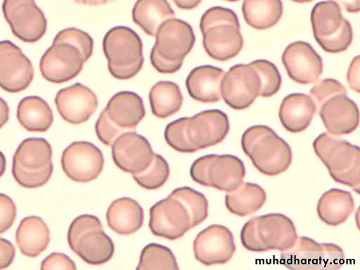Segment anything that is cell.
I'll use <instances>...</instances> for the list:
<instances>
[{
  "mask_svg": "<svg viewBox=\"0 0 360 270\" xmlns=\"http://www.w3.org/2000/svg\"><path fill=\"white\" fill-rule=\"evenodd\" d=\"M94 51V40L86 32L68 27L58 32L42 55L39 68L43 77L60 84L77 77Z\"/></svg>",
  "mask_w": 360,
  "mask_h": 270,
  "instance_id": "6da1fadb",
  "label": "cell"
},
{
  "mask_svg": "<svg viewBox=\"0 0 360 270\" xmlns=\"http://www.w3.org/2000/svg\"><path fill=\"white\" fill-rule=\"evenodd\" d=\"M241 147L255 168L266 176L278 175L292 162V150L269 127L254 125L241 137Z\"/></svg>",
  "mask_w": 360,
  "mask_h": 270,
  "instance_id": "7a4b0ae2",
  "label": "cell"
},
{
  "mask_svg": "<svg viewBox=\"0 0 360 270\" xmlns=\"http://www.w3.org/2000/svg\"><path fill=\"white\" fill-rule=\"evenodd\" d=\"M155 37L150 55L151 65L162 74L176 72L195 44L192 27L181 19H168L160 25Z\"/></svg>",
  "mask_w": 360,
  "mask_h": 270,
  "instance_id": "3957f363",
  "label": "cell"
},
{
  "mask_svg": "<svg viewBox=\"0 0 360 270\" xmlns=\"http://www.w3.org/2000/svg\"><path fill=\"white\" fill-rule=\"evenodd\" d=\"M297 236L292 221L281 213L252 217L240 231L243 246L257 252L287 250L294 245Z\"/></svg>",
  "mask_w": 360,
  "mask_h": 270,
  "instance_id": "277c9868",
  "label": "cell"
},
{
  "mask_svg": "<svg viewBox=\"0 0 360 270\" xmlns=\"http://www.w3.org/2000/svg\"><path fill=\"white\" fill-rule=\"evenodd\" d=\"M314 150L327 167L330 176L339 184L359 193L360 186V150L356 145L323 132L312 143Z\"/></svg>",
  "mask_w": 360,
  "mask_h": 270,
  "instance_id": "5b68a950",
  "label": "cell"
},
{
  "mask_svg": "<svg viewBox=\"0 0 360 270\" xmlns=\"http://www.w3.org/2000/svg\"><path fill=\"white\" fill-rule=\"evenodd\" d=\"M146 110L141 97L129 91H119L108 101L95 124L99 141L111 146L124 132L135 131L143 119Z\"/></svg>",
  "mask_w": 360,
  "mask_h": 270,
  "instance_id": "8992f818",
  "label": "cell"
},
{
  "mask_svg": "<svg viewBox=\"0 0 360 270\" xmlns=\"http://www.w3.org/2000/svg\"><path fill=\"white\" fill-rule=\"evenodd\" d=\"M103 51L108 60V70L117 79H131L143 67L142 41L129 27L116 26L110 29L103 39Z\"/></svg>",
  "mask_w": 360,
  "mask_h": 270,
  "instance_id": "52a82bcc",
  "label": "cell"
},
{
  "mask_svg": "<svg viewBox=\"0 0 360 270\" xmlns=\"http://www.w3.org/2000/svg\"><path fill=\"white\" fill-rule=\"evenodd\" d=\"M192 179L204 186L230 192L238 187L245 176V167L238 157L209 154L196 159L191 166Z\"/></svg>",
  "mask_w": 360,
  "mask_h": 270,
  "instance_id": "ba28073f",
  "label": "cell"
},
{
  "mask_svg": "<svg viewBox=\"0 0 360 270\" xmlns=\"http://www.w3.org/2000/svg\"><path fill=\"white\" fill-rule=\"evenodd\" d=\"M280 258L290 269L333 270L342 266L345 253L334 243H320L306 236H297L290 248L281 252Z\"/></svg>",
  "mask_w": 360,
  "mask_h": 270,
  "instance_id": "9c48e42d",
  "label": "cell"
},
{
  "mask_svg": "<svg viewBox=\"0 0 360 270\" xmlns=\"http://www.w3.org/2000/svg\"><path fill=\"white\" fill-rule=\"evenodd\" d=\"M194 227L189 210L172 194L150 209L149 228L156 236L174 240Z\"/></svg>",
  "mask_w": 360,
  "mask_h": 270,
  "instance_id": "30bf717a",
  "label": "cell"
},
{
  "mask_svg": "<svg viewBox=\"0 0 360 270\" xmlns=\"http://www.w3.org/2000/svg\"><path fill=\"white\" fill-rule=\"evenodd\" d=\"M2 11L15 37L34 43L46 32L47 20L34 0H4Z\"/></svg>",
  "mask_w": 360,
  "mask_h": 270,
  "instance_id": "8fae6325",
  "label": "cell"
},
{
  "mask_svg": "<svg viewBox=\"0 0 360 270\" xmlns=\"http://www.w3.org/2000/svg\"><path fill=\"white\" fill-rule=\"evenodd\" d=\"M259 77L250 64H237L225 72L221 82V98L234 110L250 107L259 96Z\"/></svg>",
  "mask_w": 360,
  "mask_h": 270,
  "instance_id": "7c38bea8",
  "label": "cell"
},
{
  "mask_svg": "<svg viewBox=\"0 0 360 270\" xmlns=\"http://www.w3.org/2000/svg\"><path fill=\"white\" fill-rule=\"evenodd\" d=\"M61 166L65 175L78 183L97 179L103 171L104 156L101 150L89 141H75L67 146L61 156Z\"/></svg>",
  "mask_w": 360,
  "mask_h": 270,
  "instance_id": "4fadbf2b",
  "label": "cell"
},
{
  "mask_svg": "<svg viewBox=\"0 0 360 270\" xmlns=\"http://www.w3.org/2000/svg\"><path fill=\"white\" fill-rule=\"evenodd\" d=\"M229 128V117L223 111L206 110L188 117L186 135L196 152L221 142L227 136Z\"/></svg>",
  "mask_w": 360,
  "mask_h": 270,
  "instance_id": "5bb4252c",
  "label": "cell"
},
{
  "mask_svg": "<svg viewBox=\"0 0 360 270\" xmlns=\"http://www.w3.org/2000/svg\"><path fill=\"white\" fill-rule=\"evenodd\" d=\"M235 251L232 232L220 224L202 229L193 241L195 258L205 266L224 264L232 258Z\"/></svg>",
  "mask_w": 360,
  "mask_h": 270,
  "instance_id": "9a60e30c",
  "label": "cell"
},
{
  "mask_svg": "<svg viewBox=\"0 0 360 270\" xmlns=\"http://www.w3.org/2000/svg\"><path fill=\"white\" fill-rule=\"evenodd\" d=\"M111 151L115 165L131 175L146 169L155 155L149 141L134 131L117 136L111 145Z\"/></svg>",
  "mask_w": 360,
  "mask_h": 270,
  "instance_id": "2e32d148",
  "label": "cell"
},
{
  "mask_svg": "<svg viewBox=\"0 0 360 270\" xmlns=\"http://www.w3.org/2000/svg\"><path fill=\"white\" fill-rule=\"evenodd\" d=\"M30 59L13 42L0 41V87L9 93L26 89L33 80Z\"/></svg>",
  "mask_w": 360,
  "mask_h": 270,
  "instance_id": "e0dca14e",
  "label": "cell"
},
{
  "mask_svg": "<svg viewBox=\"0 0 360 270\" xmlns=\"http://www.w3.org/2000/svg\"><path fill=\"white\" fill-rule=\"evenodd\" d=\"M282 62L290 78L301 84L316 82L323 72L321 56L305 41H297L288 45Z\"/></svg>",
  "mask_w": 360,
  "mask_h": 270,
  "instance_id": "ac0fdd59",
  "label": "cell"
},
{
  "mask_svg": "<svg viewBox=\"0 0 360 270\" xmlns=\"http://www.w3.org/2000/svg\"><path fill=\"white\" fill-rule=\"evenodd\" d=\"M55 104L65 121L80 124L89 120L96 111L98 100L90 88L77 82L59 90L55 97Z\"/></svg>",
  "mask_w": 360,
  "mask_h": 270,
  "instance_id": "d6986e66",
  "label": "cell"
},
{
  "mask_svg": "<svg viewBox=\"0 0 360 270\" xmlns=\"http://www.w3.org/2000/svg\"><path fill=\"white\" fill-rule=\"evenodd\" d=\"M328 132L335 136L349 134L359 125L356 104L347 94L333 96L317 109Z\"/></svg>",
  "mask_w": 360,
  "mask_h": 270,
  "instance_id": "ffe728a7",
  "label": "cell"
},
{
  "mask_svg": "<svg viewBox=\"0 0 360 270\" xmlns=\"http://www.w3.org/2000/svg\"><path fill=\"white\" fill-rule=\"evenodd\" d=\"M201 32L204 49L214 60H229L236 56L243 47L240 27L228 24L215 25Z\"/></svg>",
  "mask_w": 360,
  "mask_h": 270,
  "instance_id": "44dd1931",
  "label": "cell"
},
{
  "mask_svg": "<svg viewBox=\"0 0 360 270\" xmlns=\"http://www.w3.org/2000/svg\"><path fill=\"white\" fill-rule=\"evenodd\" d=\"M224 70L205 65L194 68L186 79V86L189 96L194 100L208 103L221 99V82Z\"/></svg>",
  "mask_w": 360,
  "mask_h": 270,
  "instance_id": "7402d4cb",
  "label": "cell"
},
{
  "mask_svg": "<svg viewBox=\"0 0 360 270\" xmlns=\"http://www.w3.org/2000/svg\"><path fill=\"white\" fill-rule=\"evenodd\" d=\"M316 111V106L309 95L294 93L283 99L278 116L287 131L299 133L309 126Z\"/></svg>",
  "mask_w": 360,
  "mask_h": 270,
  "instance_id": "603a6c76",
  "label": "cell"
},
{
  "mask_svg": "<svg viewBox=\"0 0 360 270\" xmlns=\"http://www.w3.org/2000/svg\"><path fill=\"white\" fill-rule=\"evenodd\" d=\"M105 217L108 226L112 231L121 236H129L141 228L144 212L136 200L122 197L111 202Z\"/></svg>",
  "mask_w": 360,
  "mask_h": 270,
  "instance_id": "cb8c5ba5",
  "label": "cell"
},
{
  "mask_svg": "<svg viewBox=\"0 0 360 270\" xmlns=\"http://www.w3.org/2000/svg\"><path fill=\"white\" fill-rule=\"evenodd\" d=\"M15 241L22 255L32 258L37 257L49 244V229L38 216L25 217L16 230Z\"/></svg>",
  "mask_w": 360,
  "mask_h": 270,
  "instance_id": "d4e9b609",
  "label": "cell"
},
{
  "mask_svg": "<svg viewBox=\"0 0 360 270\" xmlns=\"http://www.w3.org/2000/svg\"><path fill=\"white\" fill-rule=\"evenodd\" d=\"M352 194L339 188H331L322 194L316 207L320 219L335 226L345 222L354 209Z\"/></svg>",
  "mask_w": 360,
  "mask_h": 270,
  "instance_id": "484cf974",
  "label": "cell"
},
{
  "mask_svg": "<svg viewBox=\"0 0 360 270\" xmlns=\"http://www.w3.org/2000/svg\"><path fill=\"white\" fill-rule=\"evenodd\" d=\"M72 251L90 265H101L111 259L115 246L103 229H94L84 234Z\"/></svg>",
  "mask_w": 360,
  "mask_h": 270,
  "instance_id": "4316f807",
  "label": "cell"
},
{
  "mask_svg": "<svg viewBox=\"0 0 360 270\" xmlns=\"http://www.w3.org/2000/svg\"><path fill=\"white\" fill-rule=\"evenodd\" d=\"M132 20L148 35L155 37L160 25L175 17L167 0H137L132 8Z\"/></svg>",
  "mask_w": 360,
  "mask_h": 270,
  "instance_id": "83f0119b",
  "label": "cell"
},
{
  "mask_svg": "<svg viewBox=\"0 0 360 270\" xmlns=\"http://www.w3.org/2000/svg\"><path fill=\"white\" fill-rule=\"evenodd\" d=\"M17 118L20 125L28 131H46L53 122V112L49 104L36 96L20 100L17 108Z\"/></svg>",
  "mask_w": 360,
  "mask_h": 270,
  "instance_id": "f1b7e54d",
  "label": "cell"
},
{
  "mask_svg": "<svg viewBox=\"0 0 360 270\" xmlns=\"http://www.w3.org/2000/svg\"><path fill=\"white\" fill-rule=\"evenodd\" d=\"M266 200L263 188L257 184L243 182L225 196V205L232 214L245 217L259 210Z\"/></svg>",
  "mask_w": 360,
  "mask_h": 270,
  "instance_id": "f546056e",
  "label": "cell"
},
{
  "mask_svg": "<svg viewBox=\"0 0 360 270\" xmlns=\"http://www.w3.org/2000/svg\"><path fill=\"white\" fill-rule=\"evenodd\" d=\"M148 98L153 115L160 119L176 113L184 101L179 85L172 81L156 82L151 87Z\"/></svg>",
  "mask_w": 360,
  "mask_h": 270,
  "instance_id": "4dcf8cb0",
  "label": "cell"
},
{
  "mask_svg": "<svg viewBox=\"0 0 360 270\" xmlns=\"http://www.w3.org/2000/svg\"><path fill=\"white\" fill-rule=\"evenodd\" d=\"M13 164L27 170H37L52 163V148L43 138H28L18 146Z\"/></svg>",
  "mask_w": 360,
  "mask_h": 270,
  "instance_id": "1f68e13d",
  "label": "cell"
},
{
  "mask_svg": "<svg viewBox=\"0 0 360 270\" xmlns=\"http://www.w3.org/2000/svg\"><path fill=\"white\" fill-rule=\"evenodd\" d=\"M347 20L341 8L333 1L317 3L311 13L314 37L316 40L330 37L338 32Z\"/></svg>",
  "mask_w": 360,
  "mask_h": 270,
  "instance_id": "d6a6232c",
  "label": "cell"
},
{
  "mask_svg": "<svg viewBox=\"0 0 360 270\" xmlns=\"http://www.w3.org/2000/svg\"><path fill=\"white\" fill-rule=\"evenodd\" d=\"M242 12L248 25L256 30H266L280 20L283 3L281 0H244Z\"/></svg>",
  "mask_w": 360,
  "mask_h": 270,
  "instance_id": "836d02e7",
  "label": "cell"
},
{
  "mask_svg": "<svg viewBox=\"0 0 360 270\" xmlns=\"http://www.w3.org/2000/svg\"><path fill=\"white\" fill-rule=\"evenodd\" d=\"M136 269H179L176 257L166 246L150 243L141 250Z\"/></svg>",
  "mask_w": 360,
  "mask_h": 270,
  "instance_id": "e575fe53",
  "label": "cell"
},
{
  "mask_svg": "<svg viewBox=\"0 0 360 270\" xmlns=\"http://www.w3.org/2000/svg\"><path fill=\"white\" fill-rule=\"evenodd\" d=\"M169 167L166 160L155 153L149 167L143 172L133 174L134 181L146 190H155L162 187L169 176Z\"/></svg>",
  "mask_w": 360,
  "mask_h": 270,
  "instance_id": "d590c367",
  "label": "cell"
},
{
  "mask_svg": "<svg viewBox=\"0 0 360 270\" xmlns=\"http://www.w3.org/2000/svg\"><path fill=\"white\" fill-rule=\"evenodd\" d=\"M175 196L189 210L195 227L204 221L208 216V201L205 196L187 186L175 188L170 193Z\"/></svg>",
  "mask_w": 360,
  "mask_h": 270,
  "instance_id": "8d00e7d4",
  "label": "cell"
},
{
  "mask_svg": "<svg viewBox=\"0 0 360 270\" xmlns=\"http://www.w3.org/2000/svg\"><path fill=\"white\" fill-rule=\"evenodd\" d=\"M249 64L255 69L259 77V96L267 98L276 94L281 85V77L276 66L264 59L256 60Z\"/></svg>",
  "mask_w": 360,
  "mask_h": 270,
  "instance_id": "74e56055",
  "label": "cell"
},
{
  "mask_svg": "<svg viewBox=\"0 0 360 270\" xmlns=\"http://www.w3.org/2000/svg\"><path fill=\"white\" fill-rule=\"evenodd\" d=\"M187 119L188 117H183L169 123L165 127L164 136L167 143L174 150L183 153H192L195 150L186 135Z\"/></svg>",
  "mask_w": 360,
  "mask_h": 270,
  "instance_id": "f35d334b",
  "label": "cell"
},
{
  "mask_svg": "<svg viewBox=\"0 0 360 270\" xmlns=\"http://www.w3.org/2000/svg\"><path fill=\"white\" fill-rule=\"evenodd\" d=\"M53 170V164L37 170H27L13 164L12 167V174L16 182L27 188L45 185L50 179Z\"/></svg>",
  "mask_w": 360,
  "mask_h": 270,
  "instance_id": "ab89813d",
  "label": "cell"
},
{
  "mask_svg": "<svg viewBox=\"0 0 360 270\" xmlns=\"http://www.w3.org/2000/svg\"><path fill=\"white\" fill-rule=\"evenodd\" d=\"M94 229H103L100 219L91 214L77 217L70 224L68 232V242L72 250L79 239L86 233Z\"/></svg>",
  "mask_w": 360,
  "mask_h": 270,
  "instance_id": "60d3db41",
  "label": "cell"
},
{
  "mask_svg": "<svg viewBox=\"0 0 360 270\" xmlns=\"http://www.w3.org/2000/svg\"><path fill=\"white\" fill-rule=\"evenodd\" d=\"M353 39L352 27L347 20L340 30L335 34L316 40L323 51L330 53H338L346 51L350 46Z\"/></svg>",
  "mask_w": 360,
  "mask_h": 270,
  "instance_id": "b9f144b4",
  "label": "cell"
},
{
  "mask_svg": "<svg viewBox=\"0 0 360 270\" xmlns=\"http://www.w3.org/2000/svg\"><path fill=\"white\" fill-rule=\"evenodd\" d=\"M338 94H347V89L340 82L331 78L316 83L309 93L317 109L326 100Z\"/></svg>",
  "mask_w": 360,
  "mask_h": 270,
  "instance_id": "7bdbcfd3",
  "label": "cell"
},
{
  "mask_svg": "<svg viewBox=\"0 0 360 270\" xmlns=\"http://www.w3.org/2000/svg\"><path fill=\"white\" fill-rule=\"evenodd\" d=\"M220 24L240 27L238 16L233 11L221 6H214L202 14L200 21V29L202 31L210 26Z\"/></svg>",
  "mask_w": 360,
  "mask_h": 270,
  "instance_id": "ee69618b",
  "label": "cell"
},
{
  "mask_svg": "<svg viewBox=\"0 0 360 270\" xmlns=\"http://www.w3.org/2000/svg\"><path fill=\"white\" fill-rule=\"evenodd\" d=\"M16 206L7 195L0 193V234L8 231L16 217Z\"/></svg>",
  "mask_w": 360,
  "mask_h": 270,
  "instance_id": "f6af8a7d",
  "label": "cell"
},
{
  "mask_svg": "<svg viewBox=\"0 0 360 270\" xmlns=\"http://www.w3.org/2000/svg\"><path fill=\"white\" fill-rule=\"evenodd\" d=\"M75 262L66 255L60 252H52L41 262V269H76Z\"/></svg>",
  "mask_w": 360,
  "mask_h": 270,
  "instance_id": "bcb514c9",
  "label": "cell"
},
{
  "mask_svg": "<svg viewBox=\"0 0 360 270\" xmlns=\"http://www.w3.org/2000/svg\"><path fill=\"white\" fill-rule=\"evenodd\" d=\"M15 254L14 245L8 240L0 237V269L8 267Z\"/></svg>",
  "mask_w": 360,
  "mask_h": 270,
  "instance_id": "7dc6e473",
  "label": "cell"
},
{
  "mask_svg": "<svg viewBox=\"0 0 360 270\" xmlns=\"http://www.w3.org/2000/svg\"><path fill=\"white\" fill-rule=\"evenodd\" d=\"M359 56L353 58L348 68L347 79L349 87L354 91L359 93Z\"/></svg>",
  "mask_w": 360,
  "mask_h": 270,
  "instance_id": "c3c4849f",
  "label": "cell"
},
{
  "mask_svg": "<svg viewBox=\"0 0 360 270\" xmlns=\"http://www.w3.org/2000/svg\"><path fill=\"white\" fill-rule=\"evenodd\" d=\"M335 2L341 9L348 13H358L360 9V0H330Z\"/></svg>",
  "mask_w": 360,
  "mask_h": 270,
  "instance_id": "681fc988",
  "label": "cell"
},
{
  "mask_svg": "<svg viewBox=\"0 0 360 270\" xmlns=\"http://www.w3.org/2000/svg\"><path fill=\"white\" fill-rule=\"evenodd\" d=\"M174 4L183 10H193L198 7L202 0H172Z\"/></svg>",
  "mask_w": 360,
  "mask_h": 270,
  "instance_id": "f907efd6",
  "label": "cell"
},
{
  "mask_svg": "<svg viewBox=\"0 0 360 270\" xmlns=\"http://www.w3.org/2000/svg\"><path fill=\"white\" fill-rule=\"evenodd\" d=\"M9 119V108L6 101L0 97V129Z\"/></svg>",
  "mask_w": 360,
  "mask_h": 270,
  "instance_id": "816d5d0a",
  "label": "cell"
},
{
  "mask_svg": "<svg viewBox=\"0 0 360 270\" xmlns=\"http://www.w3.org/2000/svg\"><path fill=\"white\" fill-rule=\"evenodd\" d=\"M77 4L86 5L90 6H96L105 5L115 0H72Z\"/></svg>",
  "mask_w": 360,
  "mask_h": 270,
  "instance_id": "f5cc1de1",
  "label": "cell"
},
{
  "mask_svg": "<svg viewBox=\"0 0 360 270\" xmlns=\"http://www.w3.org/2000/svg\"><path fill=\"white\" fill-rule=\"evenodd\" d=\"M6 166V160L4 153L0 150V177L4 174Z\"/></svg>",
  "mask_w": 360,
  "mask_h": 270,
  "instance_id": "db71d44e",
  "label": "cell"
},
{
  "mask_svg": "<svg viewBox=\"0 0 360 270\" xmlns=\"http://www.w3.org/2000/svg\"><path fill=\"white\" fill-rule=\"evenodd\" d=\"M295 3H298V4H304V3H309V2H311L314 0H291Z\"/></svg>",
  "mask_w": 360,
  "mask_h": 270,
  "instance_id": "11a10c76",
  "label": "cell"
},
{
  "mask_svg": "<svg viewBox=\"0 0 360 270\" xmlns=\"http://www.w3.org/2000/svg\"><path fill=\"white\" fill-rule=\"evenodd\" d=\"M225 1L234 2V1H238L240 0H225Z\"/></svg>",
  "mask_w": 360,
  "mask_h": 270,
  "instance_id": "9f6ffc18",
  "label": "cell"
}]
</instances>
